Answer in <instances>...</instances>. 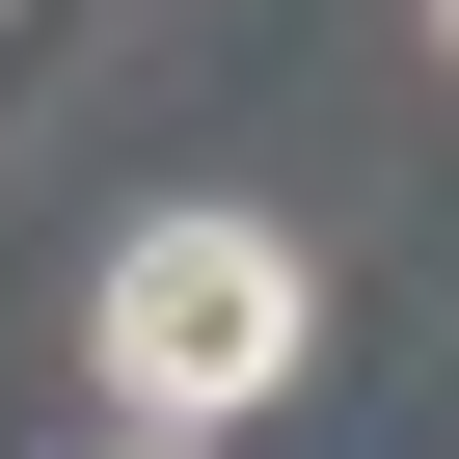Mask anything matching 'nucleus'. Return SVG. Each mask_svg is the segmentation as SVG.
I'll list each match as a JSON object with an SVG mask.
<instances>
[{
    "label": "nucleus",
    "instance_id": "f03ea898",
    "mask_svg": "<svg viewBox=\"0 0 459 459\" xmlns=\"http://www.w3.org/2000/svg\"><path fill=\"white\" fill-rule=\"evenodd\" d=\"M108 459H189V432H108Z\"/></svg>",
    "mask_w": 459,
    "mask_h": 459
},
{
    "label": "nucleus",
    "instance_id": "f257e3e1",
    "mask_svg": "<svg viewBox=\"0 0 459 459\" xmlns=\"http://www.w3.org/2000/svg\"><path fill=\"white\" fill-rule=\"evenodd\" d=\"M298 325H325V271L271 244V216H135V244H108V298H82L108 432H244V405L298 378Z\"/></svg>",
    "mask_w": 459,
    "mask_h": 459
}]
</instances>
